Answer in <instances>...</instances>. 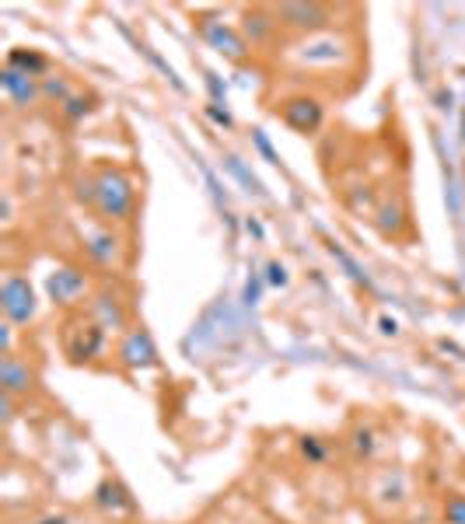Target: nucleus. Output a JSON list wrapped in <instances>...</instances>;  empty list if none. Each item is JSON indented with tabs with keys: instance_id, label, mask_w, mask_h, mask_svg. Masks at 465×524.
Here are the masks:
<instances>
[{
	"instance_id": "14",
	"label": "nucleus",
	"mask_w": 465,
	"mask_h": 524,
	"mask_svg": "<svg viewBox=\"0 0 465 524\" xmlns=\"http://www.w3.org/2000/svg\"><path fill=\"white\" fill-rule=\"evenodd\" d=\"M116 245H119V238L112 235V231H95V235L84 238V252H88L95 262H102V266H109L112 256H116Z\"/></svg>"
},
{
	"instance_id": "18",
	"label": "nucleus",
	"mask_w": 465,
	"mask_h": 524,
	"mask_svg": "<svg viewBox=\"0 0 465 524\" xmlns=\"http://www.w3.org/2000/svg\"><path fill=\"white\" fill-rule=\"evenodd\" d=\"M224 165H228V172H231V175H235V179H238V182H242V186H245V189H249V193H263V182H259V179H256V175H252V172H249V168H245V165H242V161H238V158H235V154H228V158H224Z\"/></svg>"
},
{
	"instance_id": "20",
	"label": "nucleus",
	"mask_w": 465,
	"mask_h": 524,
	"mask_svg": "<svg viewBox=\"0 0 465 524\" xmlns=\"http://www.w3.org/2000/svg\"><path fill=\"white\" fill-rule=\"evenodd\" d=\"M301 455H305L312 465H322L329 451H326V444H322L319 437H301Z\"/></svg>"
},
{
	"instance_id": "25",
	"label": "nucleus",
	"mask_w": 465,
	"mask_h": 524,
	"mask_svg": "<svg viewBox=\"0 0 465 524\" xmlns=\"http://www.w3.org/2000/svg\"><path fill=\"white\" fill-rule=\"evenodd\" d=\"M207 112H210V119H217L221 126H231V116H228V112L217 109V105H207Z\"/></svg>"
},
{
	"instance_id": "10",
	"label": "nucleus",
	"mask_w": 465,
	"mask_h": 524,
	"mask_svg": "<svg viewBox=\"0 0 465 524\" xmlns=\"http://www.w3.org/2000/svg\"><path fill=\"white\" fill-rule=\"evenodd\" d=\"M35 81H39V77L25 74V70H18V67H4V74H0V84H4L7 98H11V102L18 105V109L32 105L35 98L42 95V88H39Z\"/></svg>"
},
{
	"instance_id": "15",
	"label": "nucleus",
	"mask_w": 465,
	"mask_h": 524,
	"mask_svg": "<svg viewBox=\"0 0 465 524\" xmlns=\"http://www.w3.org/2000/svg\"><path fill=\"white\" fill-rule=\"evenodd\" d=\"M7 67H18L32 77H42L49 70V60L42 53H35V49H11L7 53Z\"/></svg>"
},
{
	"instance_id": "16",
	"label": "nucleus",
	"mask_w": 465,
	"mask_h": 524,
	"mask_svg": "<svg viewBox=\"0 0 465 524\" xmlns=\"http://www.w3.org/2000/svg\"><path fill=\"white\" fill-rule=\"evenodd\" d=\"M378 228L385 231V235H399V231L406 228V207L403 203H382V210H378Z\"/></svg>"
},
{
	"instance_id": "4",
	"label": "nucleus",
	"mask_w": 465,
	"mask_h": 524,
	"mask_svg": "<svg viewBox=\"0 0 465 524\" xmlns=\"http://www.w3.org/2000/svg\"><path fill=\"white\" fill-rule=\"evenodd\" d=\"M46 294L60 308H74V304H81L88 297V276L77 266H60L46 276Z\"/></svg>"
},
{
	"instance_id": "3",
	"label": "nucleus",
	"mask_w": 465,
	"mask_h": 524,
	"mask_svg": "<svg viewBox=\"0 0 465 524\" xmlns=\"http://www.w3.org/2000/svg\"><path fill=\"white\" fill-rule=\"evenodd\" d=\"M0 308L11 325H28L35 318V290L21 273H7L0 283Z\"/></svg>"
},
{
	"instance_id": "19",
	"label": "nucleus",
	"mask_w": 465,
	"mask_h": 524,
	"mask_svg": "<svg viewBox=\"0 0 465 524\" xmlns=\"http://www.w3.org/2000/svg\"><path fill=\"white\" fill-rule=\"evenodd\" d=\"M42 98H49V102H70V84H67V77H46L42 81Z\"/></svg>"
},
{
	"instance_id": "5",
	"label": "nucleus",
	"mask_w": 465,
	"mask_h": 524,
	"mask_svg": "<svg viewBox=\"0 0 465 524\" xmlns=\"http://www.w3.org/2000/svg\"><path fill=\"white\" fill-rule=\"evenodd\" d=\"M116 360L126 371H147L158 364V346H154L151 332L147 329H126L123 339L116 346Z\"/></svg>"
},
{
	"instance_id": "22",
	"label": "nucleus",
	"mask_w": 465,
	"mask_h": 524,
	"mask_svg": "<svg viewBox=\"0 0 465 524\" xmlns=\"http://www.w3.org/2000/svg\"><path fill=\"white\" fill-rule=\"evenodd\" d=\"M445 521L448 524H465V497H448L445 500Z\"/></svg>"
},
{
	"instance_id": "23",
	"label": "nucleus",
	"mask_w": 465,
	"mask_h": 524,
	"mask_svg": "<svg viewBox=\"0 0 465 524\" xmlns=\"http://www.w3.org/2000/svg\"><path fill=\"white\" fill-rule=\"evenodd\" d=\"M252 140H256V147H259V151H263V158H266V161H277V154H273V147H270V140H266V133H263V130L252 133Z\"/></svg>"
},
{
	"instance_id": "24",
	"label": "nucleus",
	"mask_w": 465,
	"mask_h": 524,
	"mask_svg": "<svg viewBox=\"0 0 465 524\" xmlns=\"http://www.w3.org/2000/svg\"><path fill=\"white\" fill-rule=\"evenodd\" d=\"M266 269H270V283H273V287H287V269L280 266V262H270Z\"/></svg>"
},
{
	"instance_id": "26",
	"label": "nucleus",
	"mask_w": 465,
	"mask_h": 524,
	"mask_svg": "<svg viewBox=\"0 0 465 524\" xmlns=\"http://www.w3.org/2000/svg\"><path fill=\"white\" fill-rule=\"evenodd\" d=\"M35 524H70L67 514H46V518H39Z\"/></svg>"
},
{
	"instance_id": "6",
	"label": "nucleus",
	"mask_w": 465,
	"mask_h": 524,
	"mask_svg": "<svg viewBox=\"0 0 465 524\" xmlns=\"http://www.w3.org/2000/svg\"><path fill=\"white\" fill-rule=\"evenodd\" d=\"M277 116L284 119V126H291L294 133H315L322 126V119H326V112H322L319 98L298 95V98L280 102Z\"/></svg>"
},
{
	"instance_id": "13",
	"label": "nucleus",
	"mask_w": 465,
	"mask_h": 524,
	"mask_svg": "<svg viewBox=\"0 0 465 524\" xmlns=\"http://www.w3.org/2000/svg\"><path fill=\"white\" fill-rule=\"evenodd\" d=\"M277 25H280L277 14L263 11V7H256V11H245V35H249L252 42H266Z\"/></svg>"
},
{
	"instance_id": "9",
	"label": "nucleus",
	"mask_w": 465,
	"mask_h": 524,
	"mask_svg": "<svg viewBox=\"0 0 465 524\" xmlns=\"http://www.w3.org/2000/svg\"><path fill=\"white\" fill-rule=\"evenodd\" d=\"M200 32L203 39L210 42V46L217 49V53L231 56V60H242L249 49H245V39L235 32V28H228L224 21H214V18H200Z\"/></svg>"
},
{
	"instance_id": "12",
	"label": "nucleus",
	"mask_w": 465,
	"mask_h": 524,
	"mask_svg": "<svg viewBox=\"0 0 465 524\" xmlns=\"http://www.w3.org/2000/svg\"><path fill=\"white\" fill-rule=\"evenodd\" d=\"M0 385H4V395H25L32 392L35 385V374L25 360L18 357H4L0 360Z\"/></svg>"
},
{
	"instance_id": "17",
	"label": "nucleus",
	"mask_w": 465,
	"mask_h": 524,
	"mask_svg": "<svg viewBox=\"0 0 465 524\" xmlns=\"http://www.w3.org/2000/svg\"><path fill=\"white\" fill-rule=\"evenodd\" d=\"M91 112H95V98L91 95H74L70 102H63V119H67V123H81Z\"/></svg>"
},
{
	"instance_id": "21",
	"label": "nucleus",
	"mask_w": 465,
	"mask_h": 524,
	"mask_svg": "<svg viewBox=\"0 0 465 524\" xmlns=\"http://www.w3.org/2000/svg\"><path fill=\"white\" fill-rule=\"evenodd\" d=\"M354 455L361 458V462H364V458L375 455V434H371L368 427H361V430L354 434Z\"/></svg>"
},
{
	"instance_id": "8",
	"label": "nucleus",
	"mask_w": 465,
	"mask_h": 524,
	"mask_svg": "<svg viewBox=\"0 0 465 524\" xmlns=\"http://www.w3.org/2000/svg\"><path fill=\"white\" fill-rule=\"evenodd\" d=\"M91 318H95L105 332H123L126 322H130V311H126V304L119 301L112 290H98V294L91 297Z\"/></svg>"
},
{
	"instance_id": "2",
	"label": "nucleus",
	"mask_w": 465,
	"mask_h": 524,
	"mask_svg": "<svg viewBox=\"0 0 465 524\" xmlns=\"http://www.w3.org/2000/svg\"><path fill=\"white\" fill-rule=\"evenodd\" d=\"M105 350V329L95 318H70L63 329V353L70 357V364H91L98 353Z\"/></svg>"
},
{
	"instance_id": "7",
	"label": "nucleus",
	"mask_w": 465,
	"mask_h": 524,
	"mask_svg": "<svg viewBox=\"0 0 465 524\" xmlns=\"http://www.w3.org/2000/svg\"><path fill=\"white\" fill-rule=\"evenodd\" d=\"M277 21L294 32H319V28L329 25V7L326 4H280L277 11Z\"/></svg>"
},
{
	"instance_id": "1",
	"label": "nucleus",
	"mask_w": 465,
	"mask_h": 524,
	"mask_svg": "<svg viewBox=\"0 0 465 524\" xmlns=\"http://www.w3.org/2000/svg\"><path fill=\"white\" fill-rule=\"evenodd\" d=\"M137 203V189L119 168H102L95 179V207L105 221H126Z\"/></svg>"
},
{
	"instance_id": "11",
	"label": "nucleus",
	"mask_w": 465,
	"mask_h": 524,
	"mask_svg": "<svg viewBox=\"0 0 465 524\" xmlns=\"http://www.w3.org/2000/svg\"><path fill=\"white\" fill-rule=\"evenodd\" d=\"M95 507L98 511H105V514H130L137 504H133L130 490H126L119 479H102L98 490H95Z\"/></svg>"
}]
</instances>
